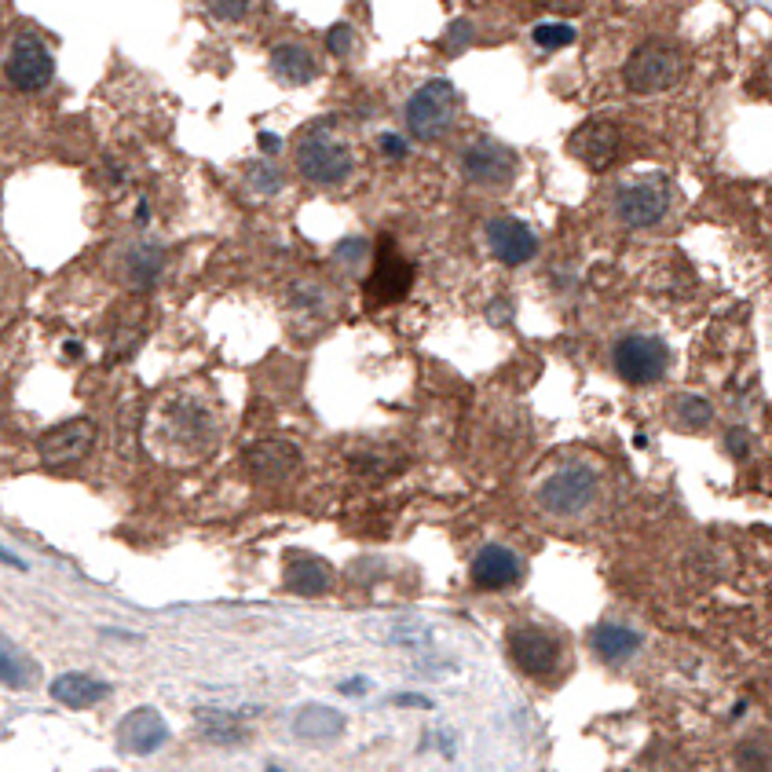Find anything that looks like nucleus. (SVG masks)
I'll return each instance as SVG.
<instances>
[{
	"label": "nucleus",
	"mask_w": 772,
	"mask_h": 772,
	"mask_svg": "<svg viewBox=\"0 0 772 772\" xmlns=\"http://www.w3.org/2000/svg\"><path fill=\"white\" fill-rule=\"evenodd\" d=\"M293 165L316 188H337L351 176V151L326 125H308L293 143Z\"/></svg>",
	"instance_id": "obj_1"
},
{
	"label": "nucleus",
	"mask_w": 772,
	"mask_h": 772,
	"mask_svg": "<svg viewBox=\"0 0 772 772\" xmlns=\"http://www.w3.org/2000/svg\"><path fill=\"white\" fill-rule=\"evenodd\" d=\"M458 114H462V95H458V88L451 81H443V77H436V81H425L407 100V129L414 140L436 143L454 132Z\"/></svg>",
	"instance_id": "obj_2"
},
{
	"label": "nucleus",
	"mask_w": 772,
	"mask_h": 772,
	"mask_svg": "<svg viewBox=\"0 0 772 772\" xmlns=\"http://www.w3.org/2000/svg\"><path fill=\"white\" fill-rule=\"evenodd\" d=\"M685 74V59H681L678 44L662 41V37H652L641 48H633L627 66H622V77H627V88L638 95H659L681 81Z\"/></svg>",
	"instance_id": "obj_3"
},
{
	"label": "nucleus",
	"mask_w": 772,
	"mask_h": 772,
	"mask_svg": "<svg viewBox=\"0 0 772 772\" xmlns=\"http://www.w3.org/2000/svg\"><path fill=\"white\" fill-rule=\"evenodd\" d=\"M612 366L627 385H656L670 370V348L656 334H627L615 340Z\"/></svg>",
	"instance_id": "obj_4"
},
{
	"label": "nucleus",
	"mask_w": 772,
	"mask_h": 772,
	"mask_svg": "<svg viewBox=\"0 0 772 772\" xmlns=\"http://www.w3.org/2000/svg\"><path fill=\"white\" fill-rule=\"evenodd\" d=\"M673 205L670 180L662 176H641L615 191V217L627 228H656Z\"/></svg>",
	"instance_id": "obj_5"
},
{
	"label": "nucleus",
	"mask_w": 772,
	"mask_h": 772,
	"mask_svg": "<svg viewBox=\"0 0 772 772\" xmlns=\"http://www.w3.org/2000/svg\"><path fill=\"white\" fill-rule=\"evenodd\" d=\"M597 473L586 465H564L542 484L539 502L550 516H579L597 502Z\"/></svg>",
	"instance_id": "obj_6"
},
{
	"label": "nucleus",
	"mask_w": 772,
	"mask_h": 772,
	"mask_svg": "<svg viewBox=\"0 0 772 772\" xmlns=\"http://www.w3.org/2000/svg\"><path fill=\"white\" fill-rule=\"evenodd\" d=\"M458 165L468 183L487 191H502L516 180V154L498 140H473L458 154Z\"/></svg>",
	"instance_id": "obj_7"
},
{
	"label": "nucleus",
	"mask_w": 772,
	"mask_h": 772,
	"mask_svg": "<svg viewBox=\"0 0 772 772\" xmlns=\"http://www.w3.org/2000/svg\"><path fill=\"white\" fill-rule=\"evenodd\" d=\"M4 74L18 92H44L55 77V59L37 34H18L8 48Z\"/></svg>",
	"instance_id": "obj_8"
},
{
	"label": "nucleus",
	"mask_w": 772,
	"mask_h": 772,
	"mask_svg": "<svg viewBox=\"0 0 772 772\" xmlns=\"http://www.w3.org/2000/svg\"><path fill=\"white\" fill-rule=\"evenodd\" d=\"M510 656L527 678H550V673H556V667H561L564 648L550 630L520 627L510 633Z\"/></svg>",
	"instance_id": "obj_9"
},
{
	"label": "nucleus",
	"mask_w": 772,
	"mask_h": 772,
	"mask_svg": "<svg viewBox=\"0 0 772 772\" xmlns=\"http://www.w3.org/2000/svg\"><path fill=\"white\" fill-rule=\"evenodd\" d=\"M571 154L579 158L586 169H608V165L619 158L622 151V132L619 125L608 121V117H590V121H582L579 129L571 132Z\"/></svg>",
	"instance_id": "obj_10"
},
{
	"label": "nucleus",
	"mask_w": 772,
	"mask_h": 772,
	"mask_svg": "<svg viewBox=\"0 0 772 772\" xmlns=\"http://www.w3.org/2000/svg\"><path fill=\"white\" fill-rule=\"evenodd\" d=\"M246 468L257 484H286L293 473L300 468V451L290 439H257V443L246 447Z\"/></svg>",
	"instance_id": "obj_11"
},
{
	"label": "nucleus",
	"mask_w": 772,
	"mask_h": 772,
	"mask_svg": "<svg viewBox=\"0 0 772 772\" xmlns=\"http://www.w3.org/2000/svg\"><path fill=\"white\" fill-rule=\"evenodd\" d=\"M95 447V425L88 417H74V422H63L55 425L52 433L41 436L37 451H41V462L52 465V468H63V465H74Z\"/></svg>",
	"instance_id": "obj_12"
},
{
	"label": "nucleus",
	"mask_w": 772,
	"mask_h": 772,
	"mask_svg": "<svg viewBox=\"0 0 772 772\" xmlns=\"http://www.w3.org/2000/svg\"><path fill=\"white\" fill-rule=\"evenodd\" d=\"M410 282H414V268L410 260H403L393 249V242H381L377 246V260H374V275H370L366 297L370 305H396L399 297H407Z\"/></svg>",
	"instance_id": "obj_13"
},
{
	"label": "nucleus",
	"mask_w": 772,
	"mask_h": 772,
	"mask_svg": "<svg viewBox=\"0 0 772 772\" xmlns=\"http://www.w3.org/2000/svg\"><path fill=\"white\" fill-rule=\"evenodd\" d=\"M487 246H491V253L505 263V268H520V263L535 260L539 239H535V231L527 228L524 220L494 217V220H487Z\"/></svg>",
	"instance_id": "obj_14"
},
{
	"label": "nucleus",
	"mask_w": 772,
	"mask_h": 772,
	"mask_svg": "<svg viewBox=\"0 0 772 772\" xmlns=\"http://www.w3.org/2000/svg\"><path fill=\"white\" fill-rule=\"evenodd\" d=\"M468 575L480 590H510L524 579V556H516L510 545H484Z\"/></svg>",
	"instance_id": "obj_15"
},
{
	"label": "nucleus",
	"mask_w": 772,
	"mask_h": 772,
	"mask_svg": "<svg viewBox=\"0 0 772 772\" xmlns=\"http://www.w3.org/2000/svg\"><path fill=\"white\" fill-rule=\"evenodd\" d=\"M165 275V249L158 242H132L129 249L117 257V279L129 290H151L158 286V279Z\"/></svg>",
	"instance_id": "obj_16"
},
{
	"label": "nucleus",
	"mask_w": 772,
	"mask_h": 772,
	"mask_svg": "<svg viewBox=\"0 0 772 772\" xmlns=\"http://www.w3.org/2000/svg\"><path fill=\"white\" fill-rule=\"evenodd\" d=\"M165 739H169V725H165L154 707L132 710V715L117 725V744L129 750V755H154V750H162Z\"/></svg>",
	"instance_id": "obj_17"
},
{
	"label": "nucleus",
	"mask_w": 772,
	"mask_h": 772,
	"mask_svg": "<svg viewBox=\"0 0 772 772\" xmlns=\"http://www.w3.org/2000/svg\"><path fill=\"white\" fill-rule=\"evenodd\" d=\"M271 74H275L279 81H286V85H308L322 74V66H319V59L308 44L286 41V44L271 48Z\"/></svg>",
	"instance_id": "obj_18"
},
{
	"label": "nucleus",
	"mask_w": 772,
	"mask_h": 772,
	"mask_svg": "<svg viewBox=\"0 0 772 772\" xmlns=\"http://www.w3.org/2000/svg\"><path fill=\"white\" fill-rule=\"evenodd\" d=\"M48 689H52V699H59L70 710H88L111 696V685L100 678H88V673H59Z\"/></svg>",
	"instance_id": "obj_19"
},
{
	"label": "nucleus",
	"mask_w": 772,
	"mask_h": 772,
	"mask_svg": "<svg viewBox=\"0 0 772 772\" xmlns=\"http://www.w3.org/2000/svg\"><path fill=\"white\" fill-rule=\"evenodd\" d=\"M330 568L326 561H316L308 553H290L286 561V590L300 593V597H316V593L330 590Z\"/></svg>",
	"instance_id": "obj_20"
},
{
	"label": "nucleus",
	"mask_w": 772,
	"mask_h": 772,
	"mask_svg": "<svg viewBox=\"0 0 772 772\" xmlns=\"http://www.w3.org/2000/svg\"><path fill=\"white\" fill-rule=\"evenodd\" d=\"M293 732H297L300 739H337L340 732H345V715H337V710L330 707H305L293 721Z\"/></svg>",
	"instance_id": "obj_21"
},
{
	"label": "nucleus",
	"mask_w": 772,
	"mask_h": 772,
	"mask_svg": "<svg viewBox=\"0 0 772 772\" xmlns=\"http://www.w3.org/2000/svg\"><path fill=\"white\" fill-rule=\"evenodd\" d=\"M593 652H597L601 659H627L630 652H638V633L630 627H615V622H604V627L593 630Z\"/></svg>",
	"instance_id": "obj_22"
},
{
	"label": "nucleus",
	"mask_w": 772,
	"mask_h": 772,
	"mask_svg": "<svg viewBox=\"0 0 772 772\" xmlns=\"http://www.w3.org/2000/svg\"><path fill=\"white\" fill-rule=\"evenodd\" d=\"M239 718H246V715H228V710H198L202 736L209 739V744H242V739H246V729L239 725Z\"/></svg>",
	"instance_id": "obj_23"
},
{
	"label": "nucleus",
	"mask_w": 772,
	"mask_h": 772,
	"mask_svg": "<svg viewBox=\"0 0 772 772\" xmlns=\"http://www.w3.org/2000/svg\"><path fill=\"white\" fill-rule=\"evenodd\" d=\"M673 414H678V422L685 428H707L710 422H715V407H710L703 396H681Z\"/></svg>",
	"instance_id": "obj_24"
},
{
	"label": "nucleus",
	"mask_w": 772,
	"mask_h": 772,
	"mask_svg": "<svg viewBox=\"0 0 772 772\" xmlns=\"http://www.w3.org/2000/svg\"><path fill=\"white\" fill-rule=\"evenodd\" d=\"M535 44L545 48V52H556V48H568L575 41V26L568 23H542L535 26Z\"/></svg>",
	"instance_id": "obj_25"
},
{
	"label": "nucleus",
	"mask_w": 772,
	"mask_h": 772,
	"mask_svg": "<svg viewBox=\"0 0 772 772\" xmlns=\"http://www.w3.org/2000/svg\"><path fill=\"white\" fill-rule=\"evenodd\" d=\"M249 183L257 188L260 194H275L282 188V172H279V165H271V162H263L257 158V165L249 169Z\"/></svg>",
	"instance_id": "obj_26"
},
{
	"label": "nucleus",
	"mask_w": 772,
	"mask_h": 772,
	"mask_svg": "<svg viewBox=\"0 0 772 772\" xmlns=\"http://www.w3.org/2000/svg\"><path fill=\"white\" fill-rule=\"evenodd\" d=\"M736 758L739 765H744V772H769V747L761 744V739H747Z\"/></svg>",
	"instance_id": "obj_27"
},
{
	"label": "nucleus",
	"mask_w": 772,
	"mask_h": 772,
	"mask_svg": "<svg viewBox=\"0 0 772 772\" xmlns=\"http://www.w3.org/2000/svg\"><path fill=\"white\" fill-rule=\"evenodd\" d=\"M326 48L334 52L337 59H345L356 52V29H351L348 23H337V26H330V34H326Z\"/></svg>",
	"instance_id": "obj_28"
},
{
	"label": "nucleus",
	"mask_w": 772,
	"mask_h": 772,
	"mask_svg": "<svg viewBox=\"0 0 772 772\" xmlns=\"http://www.w3.org/2000/svg\"><path fill=\"white\" fill-rule=\"evenodd\" d=\"M205 8H209L217 18H228V23H239V18L249 15L253 0H205Z\"/></svg>",
	"instance_id": "obj_29"
},
{
	"label": "nucleus",
	"mask_w": 772,
	"mask_h": 772,
	"mask_svg": "<svg viewBox=\"0 0 772 772\" xmlns=\"http://www.w3.org/2000/svg\"><path fill=\"white\" fill-rule=\"evenodd\" d=\"M468 41H473V23H462V18H458V23H451V29L443 34V48H447L451 55L465 52Z\"/></svg>",
	"instance_id": "obj_30"
},
{
	"label": "nucleus",
	"mask_w": 772,
	"mask_h": 772,
	"mask_svg": "<svg viewBox=\"0 0 772 772\" xmlns=\"http://www.w3.org/2000/svg\"><path fill=\"white\" fill-rule=\"evenodd\" d=\"M0 681L12 689H23L26 685V670L18 667L15 656H8V652H0Z\"/></svg>",
	"instance_id": "obj_31"
},
{
	"label": "nucleus",
	"mask_w": 772,
	"mask_h": 772,
	"mask_svg": "<svg viewBox=\"0 0 772 772\" xmlns=\"http://www.w3.org/2000/svg\"><path fill=\"white\" fill-rule=\"evenodd\" d=\"M725 447L736 458H747L750 454V447H755V439H750L747 428H729V436H725Z\"/></svg>",
	"instance_id": "obj_32"
},
{
	"label": "nucleus",
	"mask_w": 772,
	"mask_h": 772,
	"mask_svg": "<svg viewBox=\"0 0 772 772\" xmlns=\"http://www.w3.org/2000/svg\"><path fill=\"white\" fill-rule=\"evenodd\" d=\"M381 151H385L388 158H403V154H407V140H403V136H393V132H388V136H381Z\"/></svg>",
	"instance_id": "obj_33"
},
{
	"label": "nucleus",
	"mask_w": 772,
	"mask_h": 772,
	"mask_svg": "<svg viewBox=\"0 0 772 772\" xmlns=\"http://www.w3.org/2000/svg\"><path fill=\"white\" fill-rule=\"evenodd\" d=\"M340 692H345V696H363V692H366V678H351V681H345V685H340Z\"/></svg>",
	"instance_id": "obj_34"
},
{
	"label": "nucleus",
	"mask_w": 772,
	"mask_h": 772,
	"mask_svg": "<svg viewBox=\"0 0 772 772\" xmlns=\"http://www.w3.org/2000/svg\"><path fill=\"white\" fill-rule=\"evenodd\" d=\"M0 561H4L8 568H15V571H26V561H23V556H15L12 550H4V545H0Z\"/></svg>",
	"instance_id": "obj_35"
},
{
	"label": "nucleus",
	"mask_w": 772,
	"mask_h": 772,
	"mask_svg": "<svg viewBox=\"0 0 772 772\" xmlns=\"http://www.w3.org/2000/svg\"><path fill=\"white\" fill-rule=\"evenodd\" d=\"M399 707H433V699H425V696H396Z\"/></svg>",
	"instance_id": "obj_36"
},
{
	"label": "nucleus",
	"mask_w": 772,
	"mask_h": 772,
	"mask_svg": "<svg viewBox=\"0 0 772 772\" xmlns=\"http://www.w3.org/2000/svg\"><path fill=\"white\" fill-rule=\"evenodd\" d=\"M260 143H263V146H268V151H275V146H279V140H275V136H260Z\"/></svg>",
	"instance_id": "obj_37"
},
{
	"label": "nucleus",
	"mask_w": 772,
	"mask_h": 772,
	"mask_svg": "<svg viewBox=\"0 0 772 772\" xmlns=\"http://www.w3.org/2000/svg\"><path fill=\"white\" fill-rule=\"evenodd\" d=\"M268 772H282V769H268Z\"/></svg>",
	"instance_id": "obj_38"
},
{
	"label": "nucleus",
	"mask_w": 772,
	"mask_h": 772,
	"mask_svg": "<svg viewBox=\"0 0 772 772\" xmlns=\"http://www.w3.org/2000/svg\"><path fill=\"white\" fill-rule=\"evenodd\" d=\"M0 297H4V290H0Z\"/></svg>",
	"instance_id": "obj_39"
}]
</instances>
